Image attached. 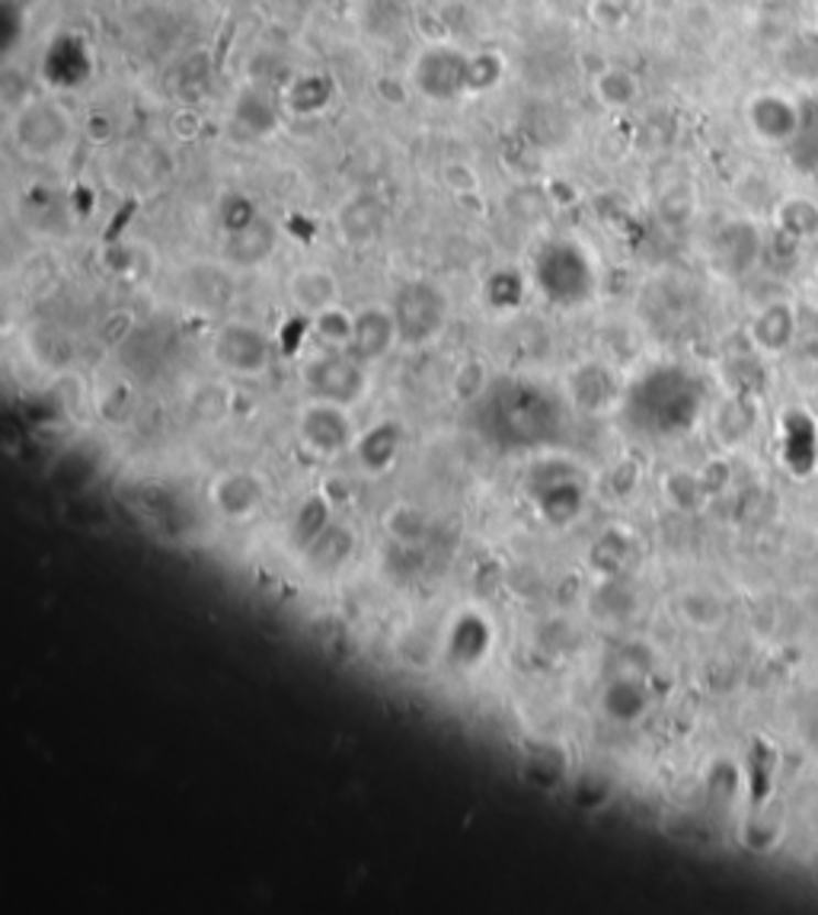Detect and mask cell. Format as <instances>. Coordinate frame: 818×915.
<instances>
[{
    "label": "cell",
    "instance_id": "obj_25",
    "mask_svg": "<svg viewBox=\"0 0 818 915\" xmlns=\"http://www.w3.org/2000/svg\"><path fill=\"white\" fill-rule=\"evenodd\" d=\"M739 247H757V235H754L752 228H745V221H732L720 235V240H717V260L729 272H742L752 263L754 253H745Z\"/></svg>",
    "mask_w": 818,
    "mask_h": 915
},
{
    "label": "cell",
    "instance_id": "obj_18",
    "mask_svg": "<svg viewBox=\"0 0 818 915\" xmlns=\"http://www.w3.org/2000/svg\"><path fill=\"white\" fill-rule=\"evenodd\" d=\"M796 311L786 302H771L754 314L752 327H749V337L752 346L764 356H781L793 346L796 339Z\"/></svg>",
    "mask_w": 818,
    "mask_h": 915
},
{
    "label": "cell",
    "instance_id": "obj_12",
    "mask_svg": "<svg viewBox=\"0 0 818 915\" xmlns=\"http://www.w3.org/2000/svg\"><path fill=\"white\" fill-rule=\"evenodd\" d=\"M285 112L297 119H320L339 100V80L329 70H297L285 80V87L279 90Z\"/></svg>",
    "mask_w": 818,
    "mask_h": 915
},
{
    "label": "cell",
    "instance_id": "obj_2",
    "mask_svg": "<svg viewBox=\"0 0 818 915\" xmlns=\"http://www.w3.org/2000/svg\"><path fill=\"white\" fill-rule=\"evenodd\" d=\"M487 426L515 445H534L547 439L559 423V397L534 381H499L477 401Z\"/></svg>",
    "mask_w": 818,
    "mask_h": 915
},
{
    "label": "cell",
    "instance_id": "obj_8",
    "mask_svg": "<svg viewBox=\"0 0 818 915\" xmlns=\"http://www.w3.org/2000/svg\"><path fill=\"white\" fill-rule=\"evenodd\" d=\"M94 74H97V52L90 39L77 30L55 33L39 55V80L45 84L48 94H74L87 87Z\"/></svg>",
    "mask_w": 818,
    "mask_h": 915
},
{
    "label": "cell",
    "instance_id": "obj_10",
    "mask_svg": "<svg viewBox=\"0 0 818 915\" xmlns=\"http://www.w3.org/2000/svg\"><path fill=\"white\" fill-rule=\"evenodd\" d=\"M230 126L237 132H243L253 141H265V138H275L282 132V119H285V102L282 94H275L272 87H265L260 80H250L243 84L228 109Z\"/></svg>",
    "mask_w": 818,
    "mask_h": 915
},
{
    "label": "cell",
    "instance_id": "obj_24",
    "mask_svg": "<svg viewBox=\"0 0 818 915\" xmlns=\"http://www.w3.org/2000/svg\"><path fill=\"white\" fill-rule=\"evenodd\" d=\"M777 231L784 238L806 240L818 235V203L812 199H803V196H789L784 203H777Z\"/></svg>",
    "mask_w": 818,
    "mask_h": 915
},
{
    "label": "cell",
    "instance_id": "obj_28",
    "mask_svg": "<svg viewBox=\"0 0 818 915\" xmlns=\"http://www.w3.org/2000/svg\"><path fill=\"white\" fill-rule=\"evenodd\" d=\"M604 711L611 714L614 720H633L636 714L643 711V691L636 682L630 678H618L608 685L604 691Z\"/></svg>",
    "mask_w": 818,
    "mask_h": 915
},
{
    "label": "cell",
    "instance_id": "obj_17",
    "mask_svg": "<svg viewBox=\"0 0 818 915\" xmlns=\"http://www.w3.org/2000/svg\"><path fill=\"white\" fill-rule=\"evenodd\" d=\"M265 487L260 475L250 471H228L211 483V503L221 509L233 522H243L262 506Z\"/></svg>",
    "mask_w": 818,
    "mask_h": 915
},
{
    "label": "cell",
    "instance_id": "obj_32",
    "mask_svg": "<svg viewBox=\"0 0 818 915\" xmlns=\"http://www.w3.org/2000/svg\"><path fill=\"white\" fill-rule=\"evenodd\" d=\"M170 132L179 138V141H193V138L201 135V119H198L196 106H179L170 116Z\"/></svg>",
    "mask_w": 818,
    "mask_h": 915
},
{
    "label": "cell",
    "instance_id": "obj_7",
    "mask_svg": "<svg viewBox=\"0 0 818 915\" xmlns=\"http://www.w3.org/2000/svg\"><path fill=\"white\" fill-rule=\"evenodd\" d=\"M208 352L221 372L230 378H243V381L262 378L272 369V356H275L269 334L240 317H230L211 334Z\"/></svg>",
    "mask_w": 818,
    "mask_h": 915
},
{
    "label": "cell",
    "instance_id": "obj_9",
    "mask_svg": "<svg viewBox=\"0 0 818 915\" xmlns=\"http://www.w3.org/2000/svg\"><path fill=\"white\" fill-rule=\"evenodd\" d=\"M359 426L352 420V407L307 397V404L297 410V439L307 451L320 458H336L356 448Z\"/></svg>",
    "mask_w": 818,
    "mask_h": 915
},
{
    "label": "cell",
    "instance_id": "obj_34",
    "mask_svg": "<svg viewBox=\"0 0 818 915\" xmlns=\"http://www.w3.org/2000/svg\"><path fill=\"white\" fill-rule=\"evenodd\" d=\"M320 7H339V3H346V0H317Z\"/></svg>",
    "mask_w": 818,
    "mask_h": 915
},
{
    "label": "cell",
    "instance_id": "obj_16",
    "mask_svg": "<svg viewBox=\"0 0 818 915\" xmlns=\"http://www.w3.org/2000/svg\"><path fill=\"white\" fill-rule=\"evenodd\" d=\"M336 228L349 247H368L388 228V205L374 193H356L336 208Z\"/></svg>",
    "mask_w": 818,
    "mask_h": 915
},
{
    "label": "cell",
    "instance_id": "obj_29",
    "mask_svg": "<svg viewBox=\"0 0 818 915\" xmlns=\"http://www.w3.org/2000/svg\"><path fill=\"white\" fill-rule=\"evenodd\" d=\"M396 448H400V433H396V426H393V423H381V426H374V429L361 433L359 442H356V455L364 458V465L371 461V455H384V461L391 465V458L396 455Z\"/></svg>",
    "mask_w": 818,
    "mask_h": 915
},
{
    "label": "cell",
    "instance_id": "obj_27",
    "mask_svg": "<svg viewBox=\"0 0 818 915\" xmlns=\"http://www.w3.org/2000/svg\"><path fill=\"white\" fill-rule=\"evenodd\" d=\"M257 218H262L260 205L253 196L247 193H228L221 205H218V221H221V235H230V231H240L247 225H253Z\"/></svg>",
    "mask_w": 818,
    "mask_h": 915
},
{
    "label": "cell",
    "instance_id": "obj_15",
    "mask_svg": "<svg viewBox=\"0 0 818 915\" xmlns=\"http://www.w3.org/2000/svg\"><path fill=\"white\" fill-rule=\"evenodd\" d=\"M745 116H749L754 135L761 141H774V144L793 141L803 126V109L786 100L784 94H754Z\"/></svg>",
    "mask_w": 818,
    "mask_h": 915
},
{
    "label": "cell",
    "instance_id": "obj_6",
    "mask_svg": "<svg viewBox=\"0 0 818 915\" xmlns=\"http://www.w3.org/2000/svg\"><path fill=\"white\" fill-rule=\"evenodd\" d=\"M368 369L359 362L349 349H324L317 356H310L304 366H301V381H304V391L307 397H317V401H332V404H342V407H356L364 401L368 394Z\"/></svg>",
    "mask_w": 818,
    "mask_h": 915
},
{
    "label": "cell",
    "instance_id": "obj_35",
    "mask_svg": "<svg viewBox=\"0 0 818 915\" xmlns=\"http://www.w3.org/2000/svg\"><path fill=\"white\" fill-rule=\"evenodd\" d=\"M816 394H818V384H816Z\"/></svg>",
    "mask_w": 818,
    "mask_h": 915
},
{
    "label": "cell",
    "instance_id": "obj_13",
    "mask_svg": "<svg viewBox=\"0 0 818 915\" xmlns=\"http://www.w3.org/2000/svg\"><path fill=\"white\" fill-rule=\"evenodd\" d=\"M275 247H279V228L262 215L240 231L221 235V263L233 272L260 270L272 260Z\"/></svg>",
    "mask_w": 818,
    "mask_h": 915
},
{
    "label": "cell",
    "instance_id": "obj_31",
    "mask_svg": "<svg viewBox=\"0 0 818 915\" xmlns=\"http://www.w3.org/2000/svg\"><path fill=\"white\" fill-rule=\"evenodd\" d=\"M23 39V7L17 0L0 3V52H13Z\"/></svg>",
    "mask_w": 818,
    "mask_h": 915
},
{
    "label": "cell",
    "instance_id": "obj_11",
    "mask_svg": "<svg viewBox=\"0 0 818 915\" xmlns=\"http://www.w3.org/2000/svg\"><path fill=\"white\" fill-rule=\"evenodd\" d=\"M393 346H400V330H396L391 305L359 307L356 324H352V339L346 349L364 366H378L391 356Z\"/></svg>",
    "mask_w": 818,
    "mask_h": 915
},
{
    "label": "cell",
    "instance_id": "obj_33",
    "mask_svg": "<svg viewBox=\"0 0 818 915\" xmlns=\"http://www.w3.org/2000/svg\"><path fill=\"white\" fill-rule=\"evenodd\" d=\"M445 183H448L455 193H470V189H477V186H480V176H477V170L470 167V164H460V161H455V164H448V167H445Z\"/></svg>",
    "mask_w": 818,
    "mask_h": 915
},
{
    "label": "cell",
    "instance_id": "obj_23",
    "mask_svg": "<svg viewBox=\"0 0 818 915\" xmlns=\"http://www.w3.org/2000/svg\"><path fill=\"white\" fill-rule=\"evenodd\" d=\"M509 74V62L499 48H470V100L490 97Z\"/></svg>",
    "mask_w": 818,
    "mask_h": 915
},
{
    "label": "cell",
    "instance_id": "obj_21",
    "mask_svg": "<svg viewBox=\"0 0 818 915\" xmlns=\"http://www.w3.org/2000/svg\"><path fill=\"white\" fill-rule=\"evenodd\" d=\"M527 292H531V275H524L515 266H499L483 279L480 298L495 314H509V311H519L524 305Z\"/></svg>",
    "mask_w": 818,
    "mask_h": 915
},
{
    "label": "cell",
    "instance_id": "obj_20",
    "mask_svg": "<svg viewBox=\"0 0 818 915\" xmlns=\"http://www.w3.org/2000/svg\"><path fill=\"white\" fill-rule=\"evenodd\" d=\"M591 97L608 112H626L643 97V80L623 65H608V68L595 70Z\"/></svg>",
    "mask_w": 818,
    "mask_h": 915
},
{
    "label": "cell",
    "instance_id": "obj_4",
    "mask_svg": "<svg viewBox=\"0 0 818 915\" xmlns=\"http://www.w3.org/2000/svg\"><path fill=\"white\" fill-rule=\"evenodd\" d=\"M410 87L438 106L470 100V48L455 39L426 42L410 62Z\"/></svg>",
    "mask_w": 818,
    "mask_h": 915
},
{
    "label": "cell",
    "instance_id": "obj_1",
    "mask_svg": "<svg viewBox=\"0 0 818 915\" xmlns=\"http://www.w3.org/2000/svg\"><path fill=\"white\" fill-rule=\"evenodd\" d=\"M531 288L559 311H579L598 295V263L576 238L544 240L531 257Z\"/></svg>",
    "mask_w": 818,
    "mask_h": 915
},
{
    "label": "cell",
    "instance_id": "obj_30",
    "mask_svg": "<svg viewBox=\"0 0 818 915\" xmlns=\"http://www.w3.org/2000/svg\"><path fill=\"white\" fill-rule=\"evenodd\" d=\"M487 391H490V374H487V369H483L480 362H467L458 372V378H455V394H458L460 401H473V404H477Z\"/></svg>",
    "mask_w": 818,
    "mask_h": 915
},
{
    "label": "cell",
    "instance_id": "obj_14",
    "mask_svg": "<svg viewBox=\"0 0 818 915\" xmlns=\"http://www.w3.org/2000/svg\"><path fill=\"white\" fill-rule=\"evenodd\" d=\"M288 302L295 305L297 314H304L307 320L324 314L329 307L342 305V285H339V275L320 266V263H307V266H297L288 275Z\"/></svg>",
    "mask_w": 818,
    "mask_h": 915
},
{
    "label": "cell",
    "instance_id": "obj_26",
    "mask_svg": "<svg viewBox=\"0 0 818 915\" xmlns=\"http://www.w3.org/2000/svg\"><path fill=\"white\" fill-rule=\"evenodd\" d=\"M310 324H314V334L320 337L324 346H329V349H346L349 339H352L356 311L336 305L329 307V311H324V314H317V317H310Z\"/></svg>",
    "mask_w": 818,
    "mask_h": 915
},
{
    "label": "cell",
    "instance_id": "obj_5",
    "mask_svg": "<svg viewBox=\"0 0 818 915\" xmlns=\"http://www.w3.org/2000/svg\"><path fill=\"white\" fill-rule=\"evenodd\" d=\"M393 320L400 330V346L426 349L448 330L451 302L448 292L432 279H406L391 298Z\"/></svg>",
    "mask_w": 818,
    "mask_h": 915
},
{
    "label": "cell",
    "instance_id": "obj_19",
    "mask_svg": "<svg viewBox=\"0 0 818 915\" xmlns=\"http://www.w3.org/2000/svg\"><path fill=\"white\" fill-rule=\"evenodd\" d=\"M618 394V381L601 362H582L566 374V397L582 410L608 407Z\"/></svg>",
    "mask_w": 818,
    "mask_h": 915
},
{
    "label": "cell",
    "instance_id": "obj_22",
    "mask_svg": "<svg viewBox=\"0 0 818 915\" xmlns=\"http://www.w3.org/2000/svg\"><path fill=\"white\" fill-rule=\"evenodd\" d=\"M230 266H198L196 272H189V298L198 307H225L233 298V279H230Z\"/></svg>",
    "mask_w": 818,
    "mask_h": 915
},
{
    "label": "cell",
    "instance_id": "obj_3",
    "mask_svg": "<svg viewBox=\"0 0 818 915\" xmlns=\"http://www.w3.org/2000/svg\"><path fill=\"white\" fill-rule=\"evenodd\" d=\"M77 132V116L62 100V94L26 97L10 116V138L17 151L30 161H55L67 154Z\"/></svg>",
    "mask_w": 818,
    "mask_h": 915
}]
</instances>
